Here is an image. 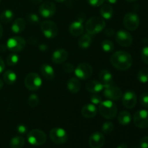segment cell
I'll list each match as a JSON object with an SVG mask.
<instances>
[{
	"instance_id": "5b68a950",
	"label": "cell",
	"mask_w": 148,
	"mask_h": 148,
	"mask_svg": "<svg viewBox=\"0 0 148 148\" xmlns=\"http://www.w3.org/2000/svg\"><path fill=\"white\" fill-rule=\"evenodd\" d=\"M25 85L29 90L36 91L41 87L42 79L38 74L30 72L27 74L25 78Z\"/></svg>"
},
{
	"instance_id": "8fae6325",
	"label": "cell",
	"mask_w": 148,
	"mask_h": 148,
	"mask_svg": "<svg viewBox=\"0 0 148 148\" xmlns=\"http://www.w3.org/2000/svg\"><path fill=\"white\" fill-rule=\"evenodd\" d=\"M133 121L136 127L141 129L148 127V110L142 109L136 111L133 116Z\"/></svg>"
},
{
	"instance_id": "836d02e7",
	"label": "cell",
	"mask_w": 148,
	"mask_h": 148,
	"mask_svg": "<svg viewBox=\"0 0 148 148\" xmlns=\"http://www.w3.org/2000/svg\"><path fill=\"white\" fill-rule=\"evenodd\" d=\"M19 56L16 53H11L7 58V64L9 66H14L19 62Z\"/></svg>"
},
{
	"instance_id": "f907efd6",
	"label": "cell",
	"mask_w": 148,
	"mask_h": 148,
	"mask_svg": "<svg viewBox=\"0 0 148 148\" xmlns=\"http://www.w3.org/2000/svg\"><path fill=\"white\" fill-rule=\"evenodd\" d=\"M3 85H4V83H3V81L0 79V90L3 88Z\"/></svg>"
},
{
	"instance_id": "bcb514c9",
	"label": "cell",
	"mask_w": 148,
	"mask_h": 148,
	"mask_svg": "<svg viewBox=\"0 0 148 148\" xmlns=\"http://www.w3.org/2000/svg\"><path fill=\"white\" fill-rule=\"evenodd\" d=\"M116 148H128V147H127V145L125 144V143H121Z\"/></svg>"
},
{
	"instance_id": "d6a6232c",
	"label": "cell",
	"mask_w": 148,
	"mask_h": 148,
	"mask_svg": "<svg viewBox=\"0 0 148 148\" xmlns=\"http://www.w3.org/2000/svg\"><path fill=\"white\" fill-rule=\"evenodd\" d=\"M28 105L31 108H36L39 104V98L36 94H31L27 99Z\"/></svg>"
},
{
	"instance_id": "8d00e7d4",
	"label": "cell",
	"mask_w": 148,
	"mask_h": 148,
	"mask_svg": "<svg viewBox=\"0 0 148 148\" xmlns=\"http://www.w3.org/2000/svg\"><path fill=\"white\" fill-rule=\"evenodd\" d=\"M140 101L141 105L148 110V93L143 92L140 97Z\"/></svg>"
},
{
	"instance_id": "c3c4849f",
	"label": "cell",
	"mask_w": 148,
	"mask_h": 148,
	"mask_svg": "<svg viewBox=\"0 0 148 148\" xmlns=\"http://www.w3.org/2000/svg\"><path fill=\"white\" fill-rule=\"evenodd\" d=\"M109 4H116L118 0H106Z\"/></svg>"
},
{
	"instance_id": "f6af8a7d",
	"label": "cell",
	"mask_w": 148,
	"mask_h": 148,
	"mask_svg": "<svg viewBox=\"0 0 148 148\" xmlns=\"http://www.w3.org/2000/svg\"><path fill=\"white\" fill-rule=\"evenodd\" d=\"M39 49L42 51H46V50L47 49V46H46V44H41L40 46H39Z\"/></svg>"
},
{
	"instance_id": "4316f807",
	"label": "cell",
	"mask_w": 148,
	"mask_h": 148,
	"mask_svg": "<svg viewBox=\"0 0 148 148\" xmlns=\"http://www.w3.org/2000/svg\"><path fill=\"white\" fill-rule=\"evenodd\" d=\"M3 79L4 82L7 85H13L17 80V75L12 70H7L3 75Z\"/></svg>"
},
{
	"instance_id": "ffe728a7",
	"label": "cell",
	"mask_w": 148,
	"mask_h": 148,
	"mask_svg": "<svg viewBox=\"0 0 148 148\" xmlns=\"http://www.w3.org/2000/svg\"><path fill=\"white\" fill-rule=\"evenodd\" d=\"M98 109L96 106L92 103H88L84 106L81 110V114L85 118L90 119L93 118L96 116Z\"/></svg>"
},
{
	"instance_id": "4fadbf2b",
	"label": "cell",
	"mask_w": 148,
	"mask_h": 148,
	"mask_svg": "<svg viewBox=\"0 0 148 148\" xmlns=\"http://www.w3.org/2000/svg\"><path fill=\"white\" fill-rule=\"evenodd\" d=\"M116 40L117 43L124 47H129L132 45L133 41L132 36L129 32L126 30H119L115 34Z\"/></svg>"
},
{
	"instance_id": "d4e9b609",
	"label": "cell",
	"mask_w": 148,
	"mask_h": 148,
	"mask_svg": "<svg viewBox=\"0 0 148 148\" xmlns=\"http://www.w3.org/2000/svg\"><path fill=\"white\" fill-rule=\"evenodd\" d=\"M100 13H101V15L102 16L103 18L109 20L112 17L113 14H114V9L110 4H104L101 7Z\"/></svg>"
},
{
	"instance_id": "9a60e30c",
	"label": "cell",
	"mask_w": 148,
	"mask_h": 148,
	"mask_svg": "<svg viewBox=\"0 0 148 148\" xmlns=\"http://www.w3.org/2000/svg\"><path fill=\"white\" fill-rule=\"evenodd\" d=\"M122 103L127 108H133L137 104V98L135 92L132 90H127L122 95Z\"/></svg>"
},
{
	"instance_id": "1f68e13d",
	"label": "cell",
	"mask_w": 148,
	"mask_h": 148,
	"mask_svg": "<svg viewBox=\"0 0 148 148\" xmlns=\"http://www.w3.org/2000/svg\"><path fill=\"white\" fill-rule=\"evenodd\" d=\"M102 49L105 52H112L114 50V44L111 40L106 39L101 43Z\"/></svg>"
},
{
	"instance_id": "d6986e66",
	"label": "cell",
	"mask_w": 148,
	"mask_h": 148,
	"mask_svg": "<svg viewBox=\"0 0 148 148\" xmlns=\"http://www.w3.org/2000/svg\"><path fill=\"white\" fill-rule=\"evenodd\" d=\"M99 79L100 82L103 84L104 88L112 85L114 83V78L111 72L106 69H103L99 73Z\"/></svg>"
},
{
	"instance_id": "44dd1931",
	"label": "cell",
	"mask_w": 148,
	"mask_h": 148,
	"mask_svg": "<svg viewBox=\"0 0 148 148\" xmlns=\"http://www.w3.org/2000/svg\"><path fill=\"white\" fill-rule=\"evenodd\" d=\"M86 89L88 92L92 93H98L103 90L104 87L103 84L100 81L98 80H90L87 82Z\"/></svg>"
},
{
	"instance_id": "7dc6e473",
	"label": "cell",
	"mask_w": 148,
	"mask_h": 148,
	"mask_svg": "<svg viewBox=\"0 0 148 148\" xmlns=\"http://www.w3.org/2000/svg\"><path fill=\"white\" fill-rule=\"evenodd\" d=\"M31 1H32V2H33L34 4H40V3H41L43 0H31Z\"/></svg>"
},
{
	"instance_id": "f546056e",
	"label": "cell",
	"mask_w": 148,
	"mask_h": 148,
	"mask_svg": "<svg viewBox=\"0 0 148 148\" xmlns=\"http://www.w3.org/2000/svg\"><path fill=\"white\" fill-rule=\"evenodd\" d=\"M14 17V12L10 10H6L0 15V20L4 23H9L12 21Z\"/></svg>"
},
{
	"instance_id": "30bf717a",
	"label": "cell",
	"mask_w": 148,
	"mask_h": 148,
	"mask_svg": "<svg viewBox=\"0 0 148 148\" xmlns=\"http://www.w3.org/2000/svg\"><path fill=\"white\" fill-rule=\"evenodd\" d=\"M124 25L127 30L134 31L140 25V18L137 14L134 12H128L125 14L123 20Z\"/></svg>"
},
{
	"instance_id": "e0dca14e",
	"label": "cell",
	"mask_w": 148,
	"mask_h": 148,
	"mask_svg": "<svg viewBox=\"0 0 148 148\" xmlns=\"http://www.w3.org/2000/svg\"><path fill=\"white\" fill-rule=\"evenodd\" d=\"M83 19L79 17L77 20L74 21L72 24L69 25V31L73 36L77 37V36H81L84 33L85 30V27L83 25Z\"/></svg>"
},
{
	"instance_id": "7402d4cb",
	"label": "cell",
	"mask_w": 148,
	"mask_h": 148,
	"mask_svg": "<svg viewBox=\"0 0 148 148\" xmlns=\"http://www.w3.org/2000/svg\"><path fill=\"white\" fill-rule=\"evenodd\" d=\"M40 73L42 76L47 80H52L55 77L54 69L48 64H43L40 66Z\"/></svg>"
},
{
	"instance_id": "f5cc1de1",
	"label": "cell",
	"mask_w": 148,
	"mask_h": 148,
	"mask_svg": "<svg viewBox=\"0 0 148 148\" xmlns=\"http://www.w3.org/2000/svg\"><path fill=\"white\" fill-rule=\"evenodd\" d=\"M126 1H129V2H133V1H135L136 0H126Z\"/></svg>"
},
{
	"instance_id": "52a82bcc",
	"label": "cell",
	"mask_w": 148,
	"mask_h": 148,
	"mask_svg": "<svg viewBox=\"0 0 148 148\" xmlns=\"http://www.w3.org/2000/svg\"><path fill=\"white\" fill-rule=\"evenodd\" d=\"M74 72L77 79L85 80L91 77L92 74V68L90 64L87 62H82L77 65Z\"/></svg>"
},
{
	"instance_id": "7bdbcfd3",
	"label": "cell",
	"mask_w": 148,
	"mask_h": 148,
	"mask_svg": "<svg viewBox=\"0 0 148 148\" xmlns=\"http://www.w3.org/2000/svg\"><path fill=\"white\" fill-rule=\"evenodd\" d=\"M140 148H148V137H143L140 140Z\"/></svg>"
},
{
	"instance_id": "277c9868",
	"label": "cell",
	"mask_w": 148,
	"mask_h": 148,
	"mask_svg": "<svg viewBox=\"0 0 148 148\" xmlns=\"http://www.w3.org/2000/svg\"><path fill=\"white\" fill-rule=\"evenodd\" d=\"M46 134L40 130H33L29 132L27 136V142L34 146H40L46 142Z\"/></svg>"
},
{
	"instance_id": "3957f363",
	"label": "cell",
	"mask_w": 148,
	"mask_h": 148,
	"mask_svg": "<svg viewBox=\"0 0 148 148\" xmlns=\"http://www.w3.org/2000/svg\"><path fill=\"white\" fill-rule=\"evenodd\" d=\"M98 110H99L100 114L106 119H114L118 112L116 105L111 100L102 101L99 104Z\"/></svg>"
},
{
	"instance_id": "74e56055",
	"label": "cell",
	"mask_w": 148,
	"mask_h": 148,
	"mask_svg": "<svg viewBox=\"0 0 148 148\" xmlns=\"http://www.w3.org/2000/svg\"><path fill=\"white\" fill-rule=\"evenodd\" d=\"M90 102L94 105H99L102 102V98L101 95H98L97 93H93V95L90 97Z\"/></svg>"
},
{
	"instance_id": "ab89813d",
	"label": "cell",
	"mask_w": 148,
	"mask_h": 148,
	"mask_svg": "<svg viewBox=\"0 0 148 148\" xmlns=\"http://www.w3.org/2000/svg\"><path fill=\"white\" fill-rule=\"evenodd\" d=\"M75 67L74 65L71 63H65L63 65V69L66 73H72L75 71Z\"/></svg>"
},
{
	"instance_id": "cb8c5ba5",
	"label": "cell",
	"mask_w": 148,
	"mask_h": 148,
	"mask_svg": "<svg viewBox=\"0 0 148 148\" xmlns=\"http://www.w3.org/2000/svg\"><path fill=\"white\" fill-rule=\"evenodd\" d=\"M81 88V84L79 79L76 77H72L67 82V89L72 93H77Z\"/></svg>"
},
{
	"instance_id": "5bb4252c",
	"label": "cell",
	"mask_w": 148,
	"mask_h": 148,
	"mask_svg": "<svg viewBox=\"0 0 148 148\" xmlns=\"http://www.w3.org/2000/svg\"><path fill=\"white\" fill-rule=\"evenodd\" d=\"M103 95L108 100L111 101H118L122 97V91L119 87L110 85L103 88Z\"/></svg>"
},
{
	"instance_id": "2e32d148",
	"label": "cell",
	"mask_w": 148,
	"mask_h": 148,
	"mask_svg": "<svg viewBox=\"0 0 148 148\" xmlns=\"http://www.w3.org/2000/svg\"><path fill=\"white\" fill-rule=\"evenodd\" d=\"M105 143V137L103 133L95 132L89 138V145L91 148H101Z\"/></svg>"
},
{
	"instance_id": "60d3db41",
	"label": "cell",
	"mask_w": 148,
	"mask_h": 148,
	"mask_svg": "<svg viewBox=\"0 0 148 148\" xmlns=\"http://www.w3.org/2000/svg\"><path fill=\"white\" fill-rule=\"evenodd\" d=\"M88 4L92 7H100L103 5L105 0H87Z\"/></svg>"
},
{
	"instance_id": "d590c367",
	"label": "cell",
	"mask_w": 148,
	"mask_h": 148,
	"mask_svg": "<svg viewBox=\"0 0 148 148\" xmlns=\"http://www.w3.org/2000/svg\"><path fill=\"white\" fill-rule=\"evenodd\" d=\"M27 20L32 25H37L40 23V18L38 16L34 13H30L27 15Z\"/></svg>"
},
{
	"instance_id": "e575fe53",
	"label": "cell",
	"mask_w": 148,
	"mask_h": 148,
	"mask_svg": "<svg viewBox=\"0 0 148 148\" xmlns=\"http://www.w3.org/2000/svg\"><path fill=\"white\" fill-rule=\"evenodd\" d=\"M114 125L111 121H106V122L103 123L102 127H101V130L104 134H109L114 130Z\"/></svg>"
},
{
	"instance_id": "7a4b0ae2",
	"label": "cell",
	"mask_w": 148,
	"mask_h": 148,
	"mask_svg": "<svg viewBox=\"0 0 148 148\" xmlns=\"http://www.w3.org/2000/svg\"><path fill=\"white\" fill-rule=\"evenodd\" d=\"M106 27V22L102 17H92L85 24V30L90 35H96L103 31Z\"/></svg>"
},
{
	"instance_id": "603a6c76",
	"label": "cell",
	"mask_w": 148,
	"mask_h": 148,
	"mask_svg": "<svg viewBox=\"0 0 148 148\" xmlns=\"http://www.w3.org/2000/svg\"><path fill=\"white\" fill-rule=\"evenodd\" d=\"M26 27V21L25 19L17 18L14 21V23L12 25V31L15 34H19V33H22L23 30L25 29Z\"/></svg>"
},
{
	"instance_id": "9c48e42d",
	"label": "cell",
	"mask_w": 148,
	"mask_h": 148,
	"mask_svg": "<svg viewBox=\"0 0 148 148\" xmlns=\"http://www.w3.org/2000/svg\"><path fill=\"white\" fill-rule=\"evenodd\" d=\"M26 45L25 40L20 36H14L8 39L7 48L12 52H20L25 49Z\"/></svg>"
},
{
	"instance_id": "83f0119b",
	"label": "cell",
	"mask_w": 148,
	"mask_h": 148,
	"mask_svg": "<svg viewBox=\"0 0 148 148\" xmlns=\"http://www.w3.org/2000/svg\"><path fill=\"white\" fill-rule=\"evenodd\" d=\"M92 43V38L90 35L87 33L84 34L78 40V45L82 49H88Z\"/></svg>"
},
{
	"instance_id": "ee69618b",
	"label": "cell",
	"mask_w": 148,
	"mask_h": 148,
	"mask_svg": "<svg viewBox=\"0 0 148 148\" xmlns=\"http://www.w3.org/2000/svg\"><path fill=\"white\" fill-rule=\"evenodd\" d=\"M4 68H5V64H4V62L2 59V58L0 56V74L4 72Z\"/></svg>"
},
{
	"instance_id": "7c38bea8",
	"label": "cell",
	"mask_w": 148,
	"mask_h": 148,
	"mask_svg": "<svg viewBox=\"0 0 148 148\" xmlns=\"http://www.w3.org/2000/svg\"><path fill=\"white\" fill-rule=\"evenodd\" d=\"M38 12L41 17L44 18H50L53 17L56 13V5L51 1H46L40 4Z\"/></svg>"
},
{
	"instance_id": "6da1fadb",
	"label": "cell",
	"mask_w": 148,
	"mask_h": 148,
	"mask_svg": "<svg viewBox=\"0 0 148 148\" xmlns=\"http://www.w3.org/2000/svg\"><path fill=\"white\" fill-rule=\"evenodd\" d=\"M110 62L113 66L120 71H126L132 65L133 59L128 52L118 51L110 58Z\"/></svg>"
},
{
	"instance_id": "db71d44e",
	"label": "cell",
	"mask_w": 148,
	"mask_h": 148,
	"mask_svg": "<svg viewBox=\"0 0 148 148\" xmlns=\"http://www.w3.org/2000/svg\"><path fill=\"white\" fill-rule=\"evenodd\" d=\"M0 2H1V0H0Z\"/></svg>"
},
{
	"instance_id": "f35d334b",
	"label": "cell",
	"mask_w": 148,
	"mask_h": 148,
	"mask_svg": "<svg viewBox=\"0 0 148 148\" xmlns=\"http://www.w3.org/2000/svg\"><path fill=\"white\" fill-rule=\"evenodd\" d=\"M141 59L145 64H148V46H145L141 51Z\"/></svg>"
},
{
	"instance_id": "ba28073f",
	"label": "cell",
	"mask_w": 148,
	"mask_h": 148,
	"mask_svg": "<svg viewBox=\"0 0 148 148\" xmlns=\"http://www.w3.org/2000/svg\"><path fill=\"white\" fill-rule=\"evenodd\" d=\"M49 137L53 143L58 145L64 144L68 140V134L66 132L60 127L52 129L49 132Z\"/></svg>"
},
{
	"instance_id": "816d5d0a",
	"label": "cell",
	"mask_w": 148,
	"mask_h": 148,
	"mask_svg": "<svg viewBox=\"0 0 148 148\" xmlns=\"http://www.w3.org/2000/svg\"><path fill=\"white\" fill-rule=\"evenodd\" d=\"M56 1H57V2H63V1H64L65 0H55Z\"/></svg>"
},
{
	"instance_id": "8992f818",
	"label": "cell",
	"mask_w": 148,
	"mask_h": 148,
	"mask_svg": "<svg viewBox=\"0 0 148 148\" xmlns=\"http://www.w3.org/2000/svg\"><path fill=\"white\" fill-rule=\"evenodd\" d=\"M40 29L43 36L49 39L53 38L58 34L57 25L51 20H46L40 24Z\"/></svg>"
},
{
	"instance_id": "4dcf8cb0",
	"label": "cell",
	"mask_w": 148,
	"mask_h": 148,
	"mask_svg": "<svg viewBox=\"0 0 148 148\" xmlns=\"http://www.w3.org/2000/svg\"><path fill=\"white\" fill-rule=\"evenodd\" d=\"M137 79L142 83H146L148 82V69L142 68L137 73Z\"/></svg>"
},
{
	"instance_id": "ac0fdd59",
	"label": "cell",
	"mask_w": 148,
	"mask_h": 148,
	"mask_svg": "<svg viewBox=\"0 0 148 148\" xmlns=\"http://www.w3.org/2000/svg\"><path fill=\"white\" fill-rule=\"evenodd\" d=\"M68 58V52L64 49H58L53 53L51 56L52 62L56 64L64 63Z\"/></svg>"
},
{
	"instance_id": "484cf974",
	"label": "cell",
	"mask_w": 148,
	"mask_h": 148,
	"mask_svg": "<svg viewBox=\"0 0 148 148\" xmlns=\"http://www.w3.org/2000/svg\"><path fill=\"white\" fill-rule=\"evenodd\" d=\"M132 121V116L130 113L127 111H122L119 114L118 121L123 126H127L130 124Z\"/></svg>"
},
{
	"instance_id": "b9f144b4",
	"label": "cell",
	"mask_w": 148,
	"mask_h": 148,
	"mask_svg": "<svg viewBox=\"0 0 148 148\" xmlns=\"http://www.w3.org/2000/svg\"><path fill=\"white\" fill-rule=\"evenodd\" d=\"M16 130H17V132H18L19 134H25L27 133V127H26L25 125H24V124H19V125H17Z\"/></svg>"
},
{
	"instance_id": "681fc988",
	"label": "cell",
	"mask_w": 148,
	"mask_h": 148,
	"mask_svg": "<svg viewBox=\"0 0 148 148\" xmlns=\"http://www.w3.org/2000/svg\"><path fill=\"white\" fill-rule=\"evenodd\" d=\"M2 35H3V27L1 26V25L0 24V38L2 37Z\"/></svg>"
},
{
	"instance_id": "f1b7e54d",
	"label": "cell",
	"mask_w": 148,
	"mask_h": 148,
	"mask_svg": "<svg viewBox=\"0 0 148 148\" xmlns=\"http://www.w3.org/2000/svg\"><path fill=\"white\" fill-rule=\"evenodd\" d=\"M25 145V139L21 136H16L11 139L10 146L11 148H22Z\"/></svg>"
}]
</instances>
